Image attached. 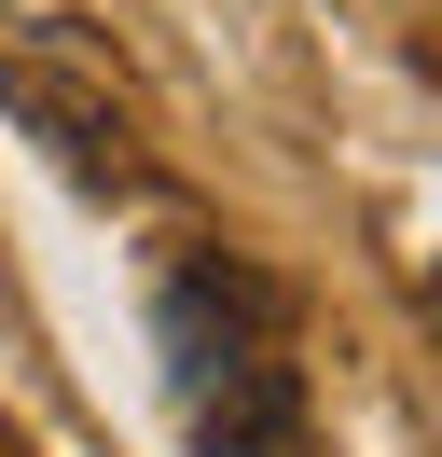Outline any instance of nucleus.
I'll return each instance as SVG.
<instances>
[{
    "label": "nucleus",
    "mask_w": 442,
    "mask_h": 457,
    "mask_svg": "<svg viewBox=\"0 0 442 457\" xmlns=\"http://www.w3.org/2000/svg\"><path fill=\"white\" fill-rule=\"evenodd\" d=\"M152 333H166V374H180V402H193L208 374H235L249 346H276V291L208 250V263H180V278L152 291Z\"/></svg>",
    "instance_id": "1"
},
{
    "label": "nucleus",
    "mask_w": 442,
    "mask_h": 457,
    "mask_svg": "<svg viewBox=\"0 0 442 457\" xmlns=\"http://www.w3.org/2000/svg\"><path fill=\"white\" fill-rule=\"evenodd\" d=\"M0 112H14L28 139H42L55 167L83 180V195H125V180H138V153H125V125H110L97 97H70V84H55L42 56H0Z\"/></svg>",
    "instance_id": "2"
},
{
    "label": "nucleus",
    "mask_w": 442,
    "mask_h": 457,
    "mask_svg": "<svg viewBox=\"0 0 442 457\" xmlns=\"http://www.w3.org/2000/svg\"><path fill=\"white\" fill-rule=\"evenodd\" d=\"M193 457H304V374L276 346H249L235 374L193 388Z\"/></svg>",
    "instance_id": "3"
},
{
    "label": "nucleus",
    "mask_w": 442,
    "mask_h": 457,
    "mask_svg": "<svg viewBox=\"0 0 442 457\" xmlns=\"http://www.w3.org/2000/svg\"><path fill=\"white\" fill-rule=\"evenodd\" d=\"M414 305H429V319H442V278H429V291H414Z\"/></svg>",
    "instance_id": "4"
},
{
    "label": "nucleus",
    "mask_w": 442,
    "mask_h": 457,
    "mask_svg": "<svg viewBox=\"0 0 442 457\" xmlns=\"http://www.w3.org/2000/svg\"><path fill=\"white\" fill-rule=\"evenodd\" d=\"M0 457H28V444H14V429H0Z\"/></svg>",
    "instance_id": "5"
}]
</instances>
